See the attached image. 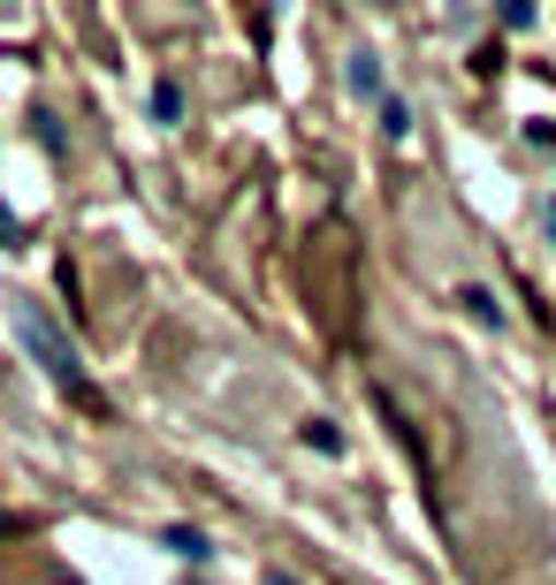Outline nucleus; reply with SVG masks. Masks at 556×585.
<instances>
[{
  "mask_svg": "<svg viewBox=\"0 0 556 585\" xmlns=\"http://www.w3.org/2000/svg\"><path fill=\"white\" fill-rule=\"evenodd\" d=\"M161 548H169V555H184V563H213V540H206L198 525H169V533H161Z\"/></svg>",
  "mask_w": 556,
  "mask_h": 585,
  "instance_id": "f03ea898",
  "label": "nucleus"
},
{
  "mask_svg": "<svg viewBox=\"0 0 556 585\" xmlns=\"http://www.w3.org/2000/svg\"><path fill=\"white\" fill-rule=\"evenodd\" d=\"M184 115V92L176 84H153V122H176Z\"/></svg>",
  "mask_w": 556,
  "mask_h": 585,
  "instance_id": "423d86ee",
  "label": "nucleus"
},
{
  "mask_svg": "<svg viewBox=\"0 0 556 585\" xmlns=\"http://www.w3.org/2000/svg\"><path fill=\"white\" fill-rule=\"evenodd\" d=\"M381 130L404 138V130H412V107H404V100H381Z\"/></svg>",
  "mask_w": 556,
  "mask_h": 585,
  "instance_id": "0eeeda50",
  "label": "nucleus"
},
{
  "mask_svg": "<svg viewBox=\"0 0 556 585\" xmlns=\"http://www.w3.org/2000/svg\"><path fill=\"white\" fill-rule=\"evenodd\" d=\"M0 244H8V251H15V244H23V221H15V213H8V206H0Z\"/></svg>",
  "mask_w": 556,
  "mask_h": 585,
  "instance_id": "6e6552de",
  "label": "nucleus"
},
{
  "mask_svg": "<svg viewBox=\"0 0 556 585\" xmlns=\"http://www.w3.org/2000/svg\"><path fill=\"white\" fill-rule=\"evenodd\" d=\"M8 327H15V342L38 358V373L54 381V388H69V396H92V381H84V358H77V342L46 319V304H31V296H8Z\"/></svg>",
  "mask_w": 556,
  "mask_h": 585,
  "instance_id": "f257e3e1",
  "label": "nucleus"
},
{
  "mask_svg": "<svg viewBox=\"0 0 556 585\" xmlns=\"http://www.w3.org/2000/svg\"><path fill=\"white\" fill-rule=\"evenodd\" d=\"M549 229H556V198H549Z\"/></svg>",
  "mask_w": 556,
  "mask_h": 585,
  "instance_id": "9d476101",
  "label": "nucleus"
},
{
  "mask_svg": "<svg viewBox=\"0 0 556 585\" xmlns=\"http://www.w3.org/2000/svg\"><path fill=\"white\" fill-rule=\"evenodd\" d=\"M457 304H465L480 327H503V304H496V290H457Z\"/></svg>",
  "mask_w": 556,
  "mask_h": 585,
  "instance_id": "20e7f679",
  "label": "nucleus"
},
{
  "mask_svg": "<svg viewBox=\"0 0 556 585\" xmlns=\"http://www.w3.org/2000/svg\"><path fill=\"white\" fill-rule=\"evenodd\" d=\"M259 585H298V578H290V571H267V578H259Z\"/></svg>",
  "mask_w": 556,
  "mask_h": 585,
  "instance_id": "1a4fd4ad",
  "label": "nucleus"
},
{
  "mask_svg": "<svg viewBox=\"0 0 556 585\" xmlns=\"http://www.w3.org/2000/svg\"><path fill=\"white\" fill-rule=\"evenodd\" d=\"M351 92H359V100H389V69H381L373 54H351Z\"/></svg>",
  "mask_w": 556,
  "mask_h": 585,
  "instance_id": "7ed1b4c3",
  "label": "nucleus"
},
{
  "mask_svg": "<svg viewBox=\"0 0 556 585\" xmlns=\"http://www.w3.org/2000/svg\"><path fill=\"white\" fill-rule=\"evenodd\" d=\"M298 434L313 441V448H321V456H344V426H336V419H305V426H298Z\"/></svg>",
  "mask_w": 556,
  "mask_h": 585,
  "instance_id": "39448f33",
  "label": "nucleus"
}]
</instances>
